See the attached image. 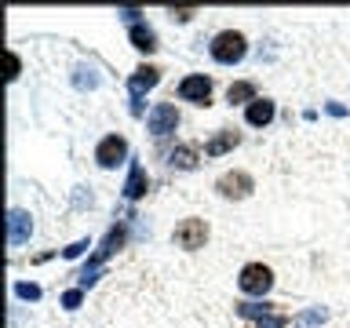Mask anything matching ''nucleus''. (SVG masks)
Here are the masks:
<instances>
[{
  "mask_svg": "<svg viewBox=\"0 0 350 328\" xmlns=\"http://www.w3.org/2000/svg\"><path fill=\"white\" fill-rule=\"evenodd\" d=\"M325 109H328V113H332V117H343V113H347V109H343V106H339V102H328Z\"/></svg>",
  "mask_w": 350,
  "mask_h": 328,
  "instance_id": "393cba45",
  "label": "nucleus"
},
{
  "mask_svg": "<svg viewBox=\"0 0 350 328\" xmlns=\"http://www.w3.org/2000/svg\"><path fill=\"white\" fill-rule=\"evenodd\" d=\"M124 237H128V226L124 223H117V226H109V234H106V241H103V248L92 256V262H98V266H106V259L113 256V251L124 245Z\"/></svg>",
  "mask_w": 350,
  "mask_h": 328,
  "instance_id": "4468645a",
  "label": "nucleus"
},
{
  "mask_svg": "<svg viewBox=\"0 0 350 328\" xmlns=\"http://www.w3.org/2000/svg\"><path fill=\"white\" fill-rule=\"evenodd\" d=\"M237 142H241V135H237L234 128H219L215 135L204 142V157H223V153H230Z\"/></svg>",
  "mask_w": 350,
  "mask_h": 328,
  "instance_id": "f8f14e48",
  "label": "nucleus"
},
{
  "mask_svg": "<svg viewBox=\"0 0 350 328\" xmlns=\"http://www.w3.org/2000/svg\"><path fill=\"white\" fill-rule=\"evenodd\" d=\"M168 15H172V22H190V18L197 15V11H193V8H172Z\"/></svg>",
  "mask_w": 350,
  "mask_h": 328,
  "instance_id": "5701e85b",
  "label": "nucleus"
},
{
  "mask_svg": "<svg viewBox=\"0 0 350 328\" xmlns=\"http://www.w3.org/2000/svg\"><path fill=\"white\" fill-rule=\"evenodd\" d=\"M88 248H92V241H73L70 248H62V259H81Z\"/></svg>",
  "mask_w": 350,
  "mask_h": 328,
  "instance_id": "4be33fe9",
  "label": "nucleus"
},
{
  "mask_svg": "<svg viewBox=\"0 0 350 328\" xmlns=\"http://www.w3.org/2000/svg\"><path fill=\"white\" fill-rule=\"evenodd\" d=\"M29 237H33V215L26 208H11L8 212V245L18 248V245H26Z\"/></svg>",
  "mask_w": 350,
  "mask_h": 328,
  "instance_id": "9d476101",
  "label": "nucleus"
},
{
  "mask_svg": "<svg viewBox=\"0 0 350 328\" xmlns=\"http://www.w3.org/2000/svg\"><path fill=\"white\" fill-rule=\"evenodd\" d=\"M212 87L215 81L212 77H204V73H190V77H183L179 81V98L183 102H193V106H212Z\"/></svg>",
  "mask_w": 350,
  "mask_h": 328,
  "instance_id": "0eeeda50",
  "label": "nucleus"
},
{
  "mask_svg": "<svg viewBox=\"0 0 350 328\" xmlns=\"http://www.w3.org/2000/svg\"><path fill=\"white\" fill-rule=\"evenodd\" d=\"M73 87L77 92H92V87H98V73H95L92 62H81L73 70Z\"/></svg>",
  "mask_w": 350,
  "mask_h": 328,
  "instance_id": "6ab92c4d",
  "label": "nucleus"
},
{
  "mask_svg": "<svg viewBox=\"0 0 350 328\" xmlns=\"http://www.w3.org/2000/svg\"><path fill=\"white\" fill-rule=\"evenodd\" d=\"M237 288L245 295H256V299H262L270 288H273V270L262 266V262H245L237 273Z\"/></svg>",
  "mask_w": 350,
  "mask_h": 328,
  "instance_id": "f03ea898",
  "label": "nucleus"
},
{
  "mask_svg": "<svg viewBox=\"0 0 350 328\" xmlns=\"http://www.w3.org/2000/svg\"><path fill=\"white\" fill-rule=\"evenodd\" d=\"M256 98L259 95H256V84H252V81H234L226 87V102L230 106H252Z\"/></svg>",
  "mask_w": 350,
  "mask_h": 328,
  "instance_id": "dca6fc26",
  "label": "nucleus"
},
{
  "mask_svg": "<svg viewBox=\"0 0 350 328\" xmlns=\"http://www.w3.org/2000/svg\"><path fill=\"white\" fill-rule=\"evenodd\" d=\"M146 193H150V175L139 161H131L128 164V179H124V197L128 201H142Z\"/></svg>",
  "mask_w": 350,
  "mask_h": 328,
  "instance_id": "9b49d317",
  "label": "nucleus"
},
{
  "mask_svg": "<svg viewBox=\"0 0 350 328\" xmlns=\"http://www.w3.org/2000/svg\"><path fill=\"white\" fill-rule=\"evenodd\" d=\"M208 51H212V59L219 66H237L248 55V40H245V33H241V29H223V33H215V37H212Z\"/></svg>",
  "mask_w": 350,
  "mask_h": 328,
  "instance_id": "f257e3e1",
  "label": "nucleus"
},
{
  "mask_svg": "<svg viewBox=\"0 0 350 328\" xmlns=\"http://www.w3.org/2000/svg\"><path fill=\"white\" fill-rule=\"evenodd\" d=\"M252 190H256V179H252L248 172H241V168L223 172V175L215 179V193L223 197V201H245Z\"/></svg>",
  "mask_w": 350,
  "mask_h": 328,
  "instance_id": "39448f33",
  "label": "nucleus"
},
{
  "mask_svg": "<svg viewBox=\"0 0 350 328\" xmlns=\"http://www.w3.org/2000/svg\"><path fill=\"white\" fill-rule=\"evenodd\" d=\"M157 84H161V70H157V66H146V62H142L139 70L128 77V92H131V113H135V117H142V95H146V92H153Z\"/></svg>",
  "mask_w": 350,
  "mask_h": 328,
  "instance_id": "20e7f679",
  "label": "nucleus"
},
{
  "mask_svg": "<svg viewBox=\"0 0 350 328\" xmlns=\"http://www.w3.org/2000/svg\"><path fill=\"white\" fill-rule=\"evenodd\" d=\"M325 321H328L325 306H310V310H303V314L292 317V328H321Z\"/></svg>",
  "mask_w": 350,
  "mask_h": 328,
  "instance_id": "a211bd4d",
  "label": "nucleus"
},
{
  "mask_svg": "<svg viewBox=\"0 0 350 328\" xmlns=\"http://www.w3.org/2000/svg\"><path fill=\"white\" fill-rule=\"evenodd\" d=\"M273 113H278V106H273L270 98H256L252 106H245V120L252 128H267L273 120Z\"/></svg>",
  "mask_w": 350,
  "mask_h": 328,
  "instance_id": "2eb2a0df",
  "label": "nucleus"
},
{
  "mask_svg": "<svg viewBox=\"0 0 350 328\" xmlns=\"http://www.w3.org/2000/svg\"><path fill=\"white\" fill-rule=\"evenodd\" d=\"M168 164L179 172H193L197 168V146H190V142H183V146H175L168 153Z\"/></svg>",
  "mask_w": 350,
  "mask_h": 328,
  "instance_id": "f3484780",
  "label": "nucleus"
},
{
  "mask_svg": "<svg viewBox=\"0 0 350 328\" xmlns=\"http://www.w3.org/2000/svg\"><path fill=\"white\" fill-rule=\"evenodd\" d=\"M8 70H11L8 81H15V77H18V55H8Z\"/></svg>",
  "mask_w": 350,
  "mask_h": 328,
  "instance_id": "b1692460",
  "label": "nucleus"
},
{
  "mask_svg": "<svg viewBox=\"0 0 350 328\" xmlns=\"http://www.w3.org/2000/svg\"><path fill=\"white\" fill-rule=\"evenodd\" d=\"M128 40H131V48L142 51V55H153V51L161 48V44H157V33H153V26H146V22L128 26Z\"/></svg>",
  "mask_w": 350,
  "mask_h": 328,
  "instance_id": "ddd939ff",
  "label": "nucleus"
},
{
  "mask_svg": "<svg viewBox=\"0 0 350 328\" xmlns=\"http://www.w3.org/2000/svg\"><path fill=\"white\" fill-rule=\"evenodd\" d=\"M208 234H212V230H208L204 219L190 215V219H183V223L172 230V241H175V245H179L183 251H197V248L208 245Z\"/></svg>",
  "mask_w": 350,
  "mask_h": 328,
  "instance_id": "7ed1b4c3",
  "label": "nucleus"
},
{
  "mask_svg": "<svg viewBox=\"0 0 350 328\" xmlns=\"http://www.w3.org/2000/svg\"><path fill=\"white\" fill-rule=\"evenodd\" d=\"M81 303H84V288H70V292H62V306H66V310H77Z\"/></svg>",
  "mask_w": 350,
  "mask_h": 328,
  "instance_id": "412c9836",
  "label": "nucleus"
},
{
  "mask_svg": "<svg viewBox=\"0 0 350 328\" xmlns=\"http://www.w3.org/2000/svg\"><path fill=\"white\" fill-rule=\"evenodd\" d=\"M237 314L252 321L256 328H284L288 325V317H284L273 303H237Z\"/></svg>",
  "mask_w": 350,
  "mask_h": 328,
  "instance_id": "423d86ee",
  "label": "nucleus"
},
{
  "mask_svg": "<svg viewBox=\"0 0 350 328\" xmlns=\"http://www.w3.org/2000/svg\"><path fill=\"white\" fill-rule=\"evenodd\" d=\"M15 295L22 303H37L40 299V284H33V281H18L15 284Z\"/></svg>",
  "mask_w": 350,
  "mask_h": 328,
  "instance_id": "aec40b11",
  "label": "nucleus"
},
{
  "mask_svg": "<svg viewBox=\"0 0 350 328\" xmlns=\"http://www.w3.org/2000/svg\"><path fill=\"white\" fill-rule=\"evenodd\" d=\"M179 128V109H175L172 102H157L146 113V131L153 139H164V135H172V131Z\"/></svg>",
  "mask_w": 350,
  "mask_h": 328,
  "instance_id": "1a4fd4ad",
  "label": "nucleus"
},
{
  "mask_svg": "<svg viewBox=\"0 0 350 328\" xmlns=\"http://www.w3.org/2000/svg\"><path fill=\"white\" fill-rule=\"evenodd\" d=\"M95 161H98V168L113 172L117 164H124V161H128V139H124V135H106V139H98Z\"/></svg>",
  "mask_w": 350,
  "mask_h": 328,
  "instance_id": "6e6552de",
  "label": "nucleus"
}]
</instances>
